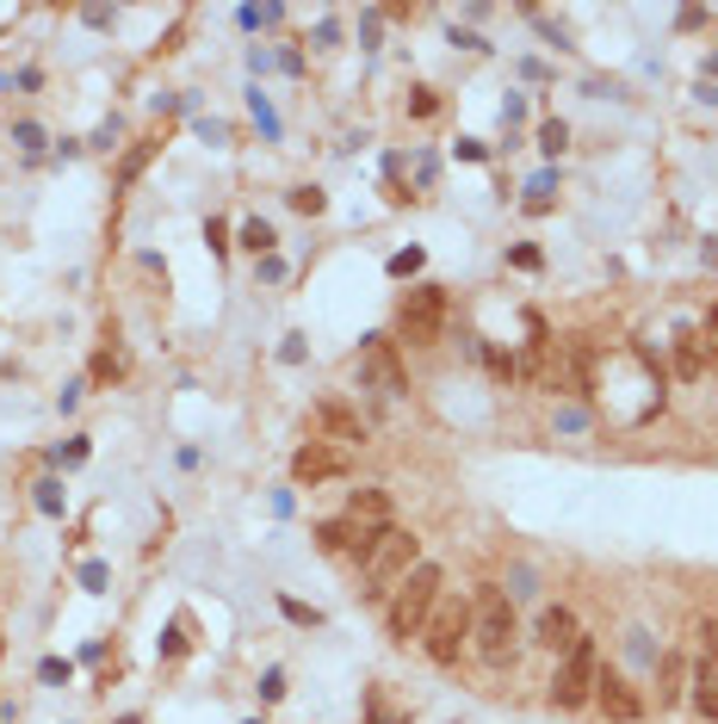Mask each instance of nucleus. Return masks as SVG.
I'll list each match as a JSON object with an SVG mask.
<instances>
[{
    "mask_svg": "<svg viewBox=\"0 0 718 724\" xmlns=\"http://www.w3.org/2000/svg\"><path fill=\"white\" fill-rule=\"evenodd\" d=\"M397 323H403V341H409V347H434L440 328H446V291H440V286L409 291L403 310H397Z\"/></svg>",
    "mask_w": 718,
    "mask_h": 724,
    "instance_id": "obj_6",
    "label": "nucleus"
},
{
    "mask_svg": "<svg viewBox=\"0 0 718 724\" xmlns=\"http://www.w3.org/2000/svg\"><path fill=\"white\" fill-rule=\"evenodd\" d=\"M564 124H558V118H551V124H546V131H539V149H546V155H558V149H564Z\"/></svg>",
    "mask_w": 718,
    "mask_h": 724,
    "instance_id": "obj_19",
    "label": "nucleus"
},
{
    "mask_svg": "<svg viewBox=\"0 0 718 724\" xmlns=\"http://www.w3.org/2000/svg\"><path fill=\"white\" fill-rule=\"evenodd\" d=\"M421 564V539L409 533V527H391V533H379V545L359 557V594L366 601H379V594H391L403 582V576Z\"/></svg>",
    "mask_w": 718,
    "mask_h": 724,
    "instance_id": "obj_3",
    "label": "nucleus"
},
{
    "mask_svg": "<svg viewBox=\"0 0 718 724\" xmlns=\"http://www.w3.org/2000/svg\"><path fill=\"white\" fill-rule=\"evenodd\" d=\"M340 515L359 520V527H379V533H384V527H397V520H391V496H384V490H354Z\"/></svg>",
    "mask_w": 718,
    "mask_h": 724,
    "instance_id": "obj_12",
    "label": "nucleus"
},
{
    "mask_svg": "<svg viewBox=\"0 0 718 724\" xmlns=\"http://www.w3.org/2000/svg\"><path fill=\"white\" fill-rule=\"evenodd\" d=\"M391 273H397V279H409V273H421V249H403L397 261H391Z\"/></svg>",
    "mask_w": 718,
    "mask_h": 724,
    "instance_id": "obj_20",
    "label": "nucleus"
},
{
    "mask_svg": "<svg viewBox=\"0 0 718 724\" xmlns=\"http://www.w3.org/2000/svg\"><path fill=\"white\" fill-rule=\"evenodd\" d=\"M291 205H298V210H322V192L303 186V192H291Z\"/></svg>",
    "mask_w": 718,
    "mask_h": 724,
    "instance_id": "obj_22",
    "label": "nucleus"
},
{
    "mask_svg": "<svg viewBox=\"0 0 718 724\" xmlns=\"http://www.w3.org/2000/svg\"><path fill=\"white\" fill-rule=\"evenodd\" d=\"M694 705L706 719H718V626H699V663H694Z\"/></svg>",
    "mask_w": 718,
    "mask_h": 724,
    "instance_id": "obj_8",
    "label": "nucleus"
},
{
    "mask_svg": "<svg viewBox=\"0 0 718 724\" xmlns=\"http://www.w3.org/2000/svg\"><path fill=\"white\" fill-rule=\"evenodd\" d=\"M261 693H266V700H279V693H285V675H279V668H266V681H261Z\"/></svg>",
    "mask_w": 718,
    "mask_h": 724,
    "instance_id": "obj_23",
    "label": "nucleus"
},
{
    "mask_svg": "<svg viewBox=\"0 0 718 724\" xmlns=\"http://www.w3.org/2000/svg\"><path fill=\"white\" fill-rule=\"evenodd\" d=\"M699 347H706V372H718V304L706 310V335H699Z\"/></svg>",
    "mask_w": 718,
    "mask_h": 724,
    "instance_id": "obj_18",
    "label": "nucleus"
},
{
    "mask_svg": "<svg viewBox=\"0 0 718 724\" xmlns=\"http://www.w3.org/2000/svg\"><path fill=\"white\" fill-rule=\"evenodd\" d=\"M316 421H322V427H328L335 439H347V446H359V439H366V421H359L354 409H347V402H322Z\"/></svg>",
    "mask_w": 718,
    "mask_h": 724,
    "instance_id": "obj_14",
    "label": "nucleus"
},
{
    "mask_svg": "<svg viewBox=\"0 0 718 724\" xmlns=\"http://www.w3.org/2000/svg\"><path fill=\"white\" fill-rule=\"evenodd\" d=\"M465 644H471V601H458V594H440L434 619L421 626V650H428L440 668H453Z\"/></svg>",
    "mask_w": 718,
    "mask_h": 724,
    "instance_id": "obj_4",
    "label": "nucleus"
},
{
    "mask_svg": "<svg viewBox=\"0 0 718 724\" xmlns=\"http://www.w3.org/2000/svg\"><path fill=\"white\" fill-rule=\"evenodd\" d=\"M675 378L681 384L706 378V347H699V335H681V341H675Z\"/></svg>",
    "mask_w": 718,
    "mask_h": 724,
    "instance_id": "obj_15",
    "label": "nucleus"
},
{
    "mask_svg": "<svg viewBox=\"0 0 718 724\" xmlns=\"http://www.w3.org/2000/svg\"><path fill=\"white\" fill-rule=\"evenodd\" d=\"M440 594H446V576H440V564H416V570L397 582V594H391V607H384V631L397 638V644H409V638H421V626L434 619Z\"/></svg>",
    "mask_w": 718,
    "mask_h": 724,
    "instance_id": "obj_1",
    "label": "nucleus"
},
{
    "mask_svg": "<svg viewBox=\"0 0 718 724\" xmlns=\"http://www.w3.org/2000/svg\"><path fill=\"white\" fill-rule=\"evenodd\" d=\"M291 476H298V483H335V476H347V452L310 439V446H298V458H291Z\"/></svg>",
    "mask_w": 718,
    "mask_h": 724,
    "instance_id": "obj_11",
    "label": "nucleus"
},
{
    "mask_svg": "<svg viewBox=\"0 0 718 724\" xmlns=\"http://www.w3.org/2000/svg\"><path fill=\"white\" fill-rule=\"evenodd\" d=\"M576 638H583V631H576V613H570V607H546V613H539V644H546V650H570Z\"/></svg>",
    "mask_w": 718,
    "mask_h": 724,
    "instance_id": "obj_13",
    "label": "nucleus"
},
{
    "mask_svg": "<svg viewBox=\"0 0 718 724\" xmlns=\"http://www.w3.org/2000/svg\"><path fill=\"white\" fill-rule=\"evenodd\" d=\"M359 384H372V390H384V397H403V390H409V384H403V365H397V353H391L384 335H372L366 353H359Z\"/></svg>",
    "mask_w": 718,
    "mask_h": 724,
    "instance_id": "obj_7",
    "label": "nucleus"
},
{
    "mask_svg": "<svg viewBox=\"0 0 718 724\" xmlns=\"http://www.w3.org/2000/svg\"><path fill=\"white\" fill-rule=\"evenodd\" d=\"M391 533V527H384ZM316 539H322V552H347V557H366L372 545H379V527H359V520H347V515H335V520H322L316 527Z\"/></svg>",
    "mask_w": 718,
    "mask_h": 724,
    "instance_id": "obj_10",
    "label": "nucleus"
},
{
    "mask_svg": "<svg viewBox=\"0 0 718 724\" xmlns=\"http://www.w3.org/2000/svg\"><path fill=\"white\" fill-rule=\"evenodd\" d=\"M595 705H601L613 724H638V719H644L638 687L625 681V675H613V668H601V681H595Z\"/></svg>",
    "mask_w": 718,
    "mask_h": 724,
    "instance_id": "obj_9",
    "label": "nucleus"
},
{
    "mask_svg": "<svg viewBox=\"0 0 718 724\" xmlns=\"http://www.w3.org/2000/svg\"><path fill=\"white\" fill-rule=\"evenodd\" d=\"M13 136H20V149H44V131H38V124H20Z\"/></svg>",
    "mask_w": 718,
    "mask_h": 724,
    "instance_id": "obj_21",
    "label": "nucleus"
},
{
    "mask_svg": "<svg viewBox=\"0 0 718 724\" xmlns=\"http://www.w3.org/2000/svg\"><path fill=\"white\" fill-rule=\"evenodd\" d=\"M242 249L266 254V249H273V224H261V217H254V224H242Z\"/></svg>",
    "mask_w": 718,
    "mask_h": 724,
    "instance_id": "obj_17",
    "label": "nucleus"
},
{
    "mask_svg": "<svg viewBox=\"0 0 718 724\" xmlns=\"http://www.w3.org/2000/svg\"><path fill=\"white\" fill-rule=\"evenodd\" d=\"M514 644H520V619H514L508 589H477L471 601V650L490 668L514 663Z\"/></svg>",
    "mask_w": 718,
    "mask_h": 724,
    "instance_id": "obj_2",
    "label": "nucleus"
},
{
    "mask_svg": "<svg viewBox=\"0 0 718 724\" xmlns=\"http://www.w3.org/2000/svg\"><path fill=\"white\" fill-rule=\"evenodd\" d=\"M687 693V663L681 656H662V687H657V705H681Z\"/></svg>",
    "mask_w": 718,
    "mask_h": 724,
    "instance_id": "obj_16",
    "label": "nucleus"
},
{
    "mask_svg": "<svg viewBox=\"0 0 718 724\" xmlns=\"http://www.w3.org/2000/svg\"><path fill=\"white\" fill-rule=\"evenodd\" d=\"M595 681H601V656H595V638H576V644L564 650L558 675H551V705H564V712L588 705V700H595Z\"/></svg>",
    "mask_w": 718,
    "mask_h": 724,
    "instance_id": "obj_5",
    "label": "nucleus"
}]
</instances>
